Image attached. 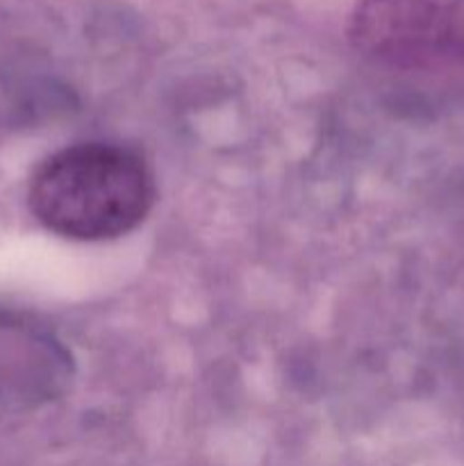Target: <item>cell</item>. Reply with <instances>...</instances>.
I'll list each match as a JSON object with an SVG mask.
<instances>
[{"label":"cell","instance_id":"cell-3","mask_svg":"<svg viewBox=\"0 0 464 466\" xmlns=\"http://www.w3.org/2000/svg\"><path fill=\"white\" fill-rule=\"evenodd\" d=\"M71 350L35 317L0 309V408L36 410L71 390Z\"/></svg>","mask_w":464,"mask_h":466},{"label":"cell","instance_id":"cell-2","mask_svg":"<svg viewBox=\"0 0 464 466\" xmlns=\"http://www.w3.org/2000/svg\"><path fill=\"white\" fill-rule=\"evenodd\" d=\"M348 35L359 53L378 62L464 64V0H362Z\"/></svg>","mask_w":464,"mask_h":466},{"label":"cell","instance_id":"cell-1","mask_svg":"<svg viewBox=\"0 0 464 466\" xmlns=\"http://www.w3.org/2000/svg\"><path fill=\"white\" fill-rule=\"evenodd\" d=\"M157 198L155 176L136 150L105 141L68 146L36 167L30 209L55 235L109 241L146 221Z\"/></svg>","mask_w":464,"mask_h":466}]
</instances>
